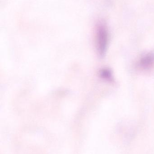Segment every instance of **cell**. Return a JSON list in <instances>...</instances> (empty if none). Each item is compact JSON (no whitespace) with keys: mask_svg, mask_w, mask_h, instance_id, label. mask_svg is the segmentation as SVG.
I'll return each instance as SVG.
<instances>
[{"mask_svg":"<svg viewBox=\"0 0 154 154\" xmlns=\"http://www.w3.org/2000/svg\"><path fill=\"white\" fill-rule=\"evenodd\" d=\"M96 32L97 51L100 57H103L105 54L108 42V30L105 23L103 22L98 23Z\"/></svg>","mask_w":154,"mask_h":154,"instance_id":"obj_1","label":"cell"},{"mask_svg":"<svg viewBox=\"0 0 154 154\" xmlns=\"http://www.w3.org/2000/svg\"><path fill=\"white\" fill-rule=\"evenodd\" d=\"M154 66V51L143 55L139 60L138 66L143 70H148Z\"/></svg>","mask_w":154,"mask_h":154,"instance_id":"obj_2","label":"cell"},{"mask_svg":"<svg viewBox=\"0 0 154 154\" xmlns=\"http://www.w3.org/2000/svg\"><path fill=\"white\" fill-rule=\"evenodd\" d=\"M99 76L103 79L107 81L112 82L114 80L112 71L108 69L105 68L99 71Z\"/></svg>","mask_w":154,"mask_h":154,"instance_id":"obj_3","label":"cell"}]
</instances>
